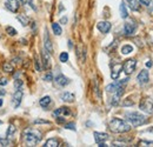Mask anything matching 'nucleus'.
Returning a JSON list of instances; mask_svg holds the SVG:
<instances>
[{
	"label": "nucleus",
	"mask_w": 153,
	"mask_h": 147,
	"mask_svg": "<svg viewBox=\"0 0 153 147\" xmlns=\"http://www.w3.org/2000/svg\"><path fill=\"white\" fill-rule=\"evenodd\" d=\"M41 132L37 128H26L22 132V140L26 146H36L41 140Z\"/></svg>",
	"instance_id": "nucleus-1"
},
{
	"label": "nucleus",
	"mask_w": 153,
	"mask_h": 147,
	"mask_svg": "<svg viewBox=\"0 0 153 147\" xmlns=\"http://www.w3.org/2000/svg\"><path fill=\"white\" fill-rule=\"evenodd\" d=\"M108 128L113 133H126V132L131 131V125L125 120L118 119V118H113V119L108 123Z\"/></svg>",
	"instance_id": "nucleus-2"
},
{
	"label": "nucleus",
	"mask_w": 153,
	"mask_h": 147,
	"mask_svg": "<svg viewBox=\"0 0 153 147\" xmlns=\"http://www.w3.org/2000/svg\"><path fill=\"white\" fill-rule=\"evenodd\" d=\"M126 116V120L133 126V127H138V126H141L144 124H146L147 121V118L138 112H127L125 114Z\"/></svg>",
	"instance_id": "nucleus-3"
},
{
	"label": "nucleus",
	"mask_w": 153,
	"mask_h": 147,
	"mask_svg": "<svg viewBox=\"0 0 153 147\" xmlns=\"http://www.w3.org/2000/svg\"><path fill=\"white\" fill-rule=\"evenodd\" d=\"M139 108H140V111H143L147 114H152L153 113V100L148 97L141 99L139 102Z\"/></svg>",
	"instance_id": "nucleus-4"
},
{
	"label": "nucleus",
	"mask_w": 153,
	"mask_h": 147,
	"mask_svg": "<svg viewBox=\"0 0 153 147\" xmlns=\"http://www.w3.org/2000/svg\"><path fill=\"white\" fill-rule=\"evenodd\" d=\"M127 82H129V78H125V79L114 81L113 84H110V85L106 86V92H107V93H113V92H115L117 90H119L120 87H124Z\"/></svg>",
	"instance_id": "nucleus-5"
},
{
	"label": "nucleus",
	"mask_w": 153,
	"mask_h": 147,
	"mask_svg": "<svg viewBox=\"0 0 153 147\" xmlns=\"http://www.w3.org/2000/svg\"><path fill=\"white\" fill-rule=\"evenodd\" d=\"M136 66H137V61L134 59H129V60H126L124 64H122V70H124L126 75H130L134 72Z\"/></svg>",
	"instance_id": "nucleus-6"
},
{
	"label": "nucleus",
	"mask_w": 153,
	"mask_h": 147,
	"mask_svg": "<svg viewBox=\"0 0 153 147\" xmlns=\"http://www.w3.org/2000/svg\"><path fill=\"white\" fill-rule=\"evenodd\" d=\"M136 31H137V25L133 21L125 22V25H124V33H125V36L131 37V36H133L136 33Z\"/></svg>",
	"instance_id": "nucleus-7"
},
{
	"label": "nucleus",
	"mask_w": 153,
	"mask_h": 147,
	"mask_svg": "<svg viewBox=\"0 0 153 147\" xmlns=\"http://www.w3.org/2000/svg\"><path fill=\"white\" fill-rule=\"evenodd\" d=\"M5 7L10 11V12H18L19 7H20V1L19 0H6L5 1Z\"/></svg>",
	"instance_id": "nucleus-8"
},
{
	"label": "nucleus",
	"mask_w": 153,
	"mask_h": 147,
	"mask_svg": "<svg viewBox=\"0 0 153 147\" xmlns=\"http://www.w3.org/2000/svg\"><path fill=\"white\" fill-rule=\"evenodd\" d=\"M53 80H54L55 85L59 86V87H65V86H67V85L70 84V79L66 78V77L63 75V74H58V75L55 77V79H53Z\"/></svg>",
	"instance_id": "nucleus-9"
},
{
	"label": "nucleus",
	"mask_w": 153,
	"mask_h": 147,
	"mask_svg": "<svg viewBox=\"0 0 153 147\" xmlns=\"http://www.w3.org/2000/svg\"><path fill=\"white\" fill-rule=\"evenodd\" d=\"M51 53H48L45 48L41 51V63H43V67L44 68H50L51 66V56H50Z\"/></svg>",
	"instance_id": "nucleus-10"
},
{
	"label": "nucleus",
	"mask_w": 153,
	"mask_h": 147,
	"mask_svg": "<svg viewBox=\"0 0 153 147\" xmlns=\"http://www.w3.org/2000/svg\"><path fill=\"white\" fill-rule=\"evenodd\" d=\"M111 70H112V72H111V78H112L113 80H117V79L119 78V74H120L121 70H122V65L119 64V63H115V64H113V65L111 66Z\"/></svg>",
	"instance_id": "nucleus-11"
},
{
	"label": "nucleus",
	"mask_w": 153,
	"mask_h": 147,
	"mask_svg": "<svg viewBox=\"0 0 153 147\" xmlns=\"http://www.w3.org/2000/svg\"><path fill=\"white\" fill-rule=\"evenodd\" d=\"M22 97H24V92L21 88H19V90L15 91V93L13 94V99H12V104L14 107H18L22 100Z\"/></svg>",
	"instance_id": "nucleus-12"
},
{
	"label": "nucleus",
	"mask_w": 153,
	"mask_h": 147,
	"mask_svg": "<svg viewBox=\"0 0 153 147\" xmlns=\"http://www.w3.org/2000/svg\"><path fill=\"white\" fill-rule=\"evenodd\" d=\"M44 48L48 52V53H53V46H52V41L50 39V36H48V32L47 29H45V36H44Z\"/></svg>",
	"instance_id": "nucleus-13"
},
{
	"label": "nucleus",
	"mask_w": 153,
	"mask_h": 147,
	"mask_svg": "<svg viewBox=\"0 0 153 147\" xmlns=\"http://www.w3.org/2000/svg\"><path fill=\"white\" fill-rule=\"evenodd\" d=\"M97 28L101 33L106 34V33L110 32V29H111V22L110 21H99L97 24Z\"/></svg>",
	"instance_id": "nucleus-14"
},
{
	"label": "nucleus",
	"mask_w": 153,
	"mask_h": 147,
	"mask_svg": "<svg viewBox=\"0 0 153 147\" xmlns=\"http://www.w3.org/2000/svg\"><path fill=\"white\" fill-rule=\"evenodd\" d=\"M137 80H138V82H139L140 85H146V84L148 82V80H150L148 71H146V70L140 71V73H139L138 77H137Z\"/></svg>",
	"instance_id": "nucleus-15"
},
{
	"label": "nucleus",
	"mask_w": 153,
	"mask_h": 147,
	"mask_svg": "<svg viewBox=\"0 0 153 147\" xmlns=\"http://www.w3.org/2000/svg\"><path fill=\"white\" fill-rule=\"evenodd\" d=\"M52 115L53 116H59V115H71V109L68 108V107H65V106H63V107H59V108H57L53 113H52Z\"/></svg>",
	"instance_id": "nucleus-16"
},
{
	"label": "nucleus",
	"mask_w": 153,
	"mask_h": 147,
	"mask_svg": "<svg viewBox=\"0 0 153 147\" xmlns=\"http://www.w3.org/2000/svg\"><path fill=\"white\" fill-rule=\"evenodd\" d=\"M94 140L97 144L99 142H105L108 139V134L107 133H101V132H94Z\"/></svg>",
	"instance_id": "nucleus-17"
},
{
	"label": "nucleus",
	"mask_w": 153,
	"mask_h": 147,
	"mask_svg": "<svg viewBox=\"0 0 153 147\" xmlns=\"http://www.w3.org/2000/svg\"><path fill=\"white\" fill-rule=\"evenodd\" d=\"M60 98H61V100L65 101V102H73V101H74V94H73V93H70V92L61 93Z\"/></svg>",
	"instance_id": "nucleus-18"
},
{
	"label": "nucleus",
	"mask_w": 153,
	"mask_h": 147,
	"mask_svg": "<svg viewBox=\"0 0 153 147\" xmlns=\"http://www.w3.org/2000/svg\"><path fill=\"white\" fill-rule=\"evenodd\" d=\"M127 4H129V7L132 10V11H139L140 8V3L138 0H126Z\"/></svg>",
	"instance_id": "nucleus-19"
},
{
	"label": "nucleus",
	"mask_w": 153,
	"mask_h": 147,
	"mask_svg": "<svg viewBox=\"0 0 153 147\" xmlns=\"http://www.w3.org/2000/svg\"><path fill=\"white\" fill-rule=\"evenodd\" d=\"M119 11H120V15H121L122 19H126V18L129 17V12H127V8H126L125 3H121V4H120Z\"/></svg>",
	"instance_id": "nucleus-20"
},
{
	"label": "nucleus",
	"mask_w": 153,
	"mask_h": 147,
	"mask_svg": "<svg viewBox=\"0 0 153 147\" xmlns=\"http://www.w3.org/2000/svg\"><path fill=\"white\" fill-rule=\"evenodd\" d=\"M44 146H45V147H58V146H59V140L55 139V138H51V139H48V140L45 142Z\"/></svg>",
	"instance_id": "nucleus-21"
},
{
	"label": "nucleus",
	"mask_w": 153,
	"mask_h": 147,
	"mask_svg": "<svg viewBox=\"0 0 153 147\" xmlns=\"http://www.w3.org/2000/svg\"><path fill=\"white\" fill-rule=\"evenodd\" d=\"M50 104H51V97H48V95L43 97V98L39 100V105H40L41 107H44V108H46Z\"/></svg>",
	"instance_id": "nucleus-22"
},
{
	"label": "nucleus",
	"mask_w": 153,
	"mask_h": 147,
	"mask_svg": "<svg viewBox=\"0 0 153 147\" xmlns=\"http://www.w3.org/2000/svg\"><path fill=\"white\" fill-rule=\"evenodd\" d=\"M15 132H17V128H15V126H13V125H10V126H8V128H7V132H6V138H8V139H12V138L14 137Z\"/></svg>",
	"instance_id": "nucleus-23"
},
{
	"label": "nucleus",
	"mask_w": 153,
	"mask_h": 147,
	"mask_svg": "<svg viewBox=\"0 0 153 147\" xmlns=\"http://www.w3.org/2000/svg\"><path fill=\"white\" fill-rule=\"evenodd\" d=\"M17 19L20 21V24H21L22 26H27V25L29 24V18L26 17V15H24V14H19V15L17 17Z\"/></svg>",
	"instance_id": "nucleus-24"
},
{
	"label": "nucleus",
	"mask_w": 153,
	"mask_h": 147,
	"mask_svg": "<svg viewBox=\"0 0 153 147\" xmlns=\"http://www.w3.org/2000/svg\"><path fill=\"white\" fill-rule=\"evenodd\" d=\"M52 29H53V33L55 36H60L61 33H63V29H61V27H60V25L58 22H53L52 24Z\"/></svg>",
	"instance_id": "nucleus-25"
},
{
	"label": "nucleus",
	"mask_w": 153,
	"mask_h": 147,
	"mask_svg": "<svg viewBox=\"0 0 153 147\" xmlns=\"http://www.w3.org/2000/svg\"><path fill=\"white\" fill-rule=\"evenodd\" d=\"M131 52H133V46L132 45H124L121 47V53L126 55V54H130Z\"/></svg>",
	"instance_id": "nucleus-26"
},
{
	"label": "nucleus",
	"mask_w": 153,
	"mask_h": 147,
	"mask_svg": "<svg viewBox=\"0 0 153 147\" xmlns=\"http://www.w3.org/2000/svg\"><path fill=\"white\" fill-rule=\"evenodd\" d=\"M0 145L3 146H12V140L8 138H0Z\"/></svg>",
	"instance_id": "nucleus-27"
},
{
	"label": "nucleus",
	"mask_w": 153,
	"mask_h": 147,
	"mask_svg": "<svg viewBox=\"0 0 153 147\" xmlns=\"http://www.w3.org/2000/svg\"><path fill=\"white\" fill-rule=\"evenodd\" d=\"M6 33L8 34V36H11V37H13V36H17V29L15 28H13V27H11V26H7L6 27Z\"/></svg>",
	"instance_id": "nucleus-28"
},
{
	"label": "nucleus",
	"mask_w": 153,
	"mask_h": 147,
	"mask_svg": "<svg viewBox=\"0 0 153 147\" xmlns=\"http://www.w3.org/2000/svg\"><path fill=\"white\" fill-rule=\"evenodd\" d=\"M24 85V81L19 78H15L14 79V88L15 90H19V88H21V86Z\"/></svg>",
	"instance_id": "nucleus-29"
},
{
	"label": "nucleus",
	"mask_w": 153,
	"mask_h": 147,
	"mask_svg": "<svg viewBox=\"0 0 153 147\" xmlns=\"http://www.w3.org/2000/svg\"><path fill=\"white\" fill-rule=\"evenodd\" d=\"M59 59H60L61 63H66V61L68 60V53H67V52H63V53L59 55Z\"/></svg>",
	"instance_id": "nucleus-30"
},
{
	"label": "nucleus",
	"mask_w": 153,
	"mask_h": 147,
	"mask_svg": "<svg viewBox=\"0 0 153 147\" xmlns=\"http://www.w3.org/2000/svg\"><path fill=\"white\" fill-rule=\"evenodd\" d=\"M3 68H4V71H5V72H7V73H10V72H12V71H13V66H12L10 63H5V64H4V66H3Z\"/></svg>",
	"instance_id": "nucleus-31"
},
{
	"label": "nucleus",
	"mask_w": 153,
	"mask_h": 147,
	"mask_svg": "<svg viewBox=\"0 0 153 147\" xmlns=\"http://www.w3.org/2000/svg\"><path fill=\"white\" fill-rule=\"evenodd\" d=\"M19 1L21 4H24V5H29L33 10H36V7L33 6V0H19Z\"/></svg>",
	"instance_id": "nucleus-32"
},
{
	"label": "nucleus",
	"mask_w": 153,
	"mask_h": 147,
	"mask_svg": "<svg viewBox=\"0 0 153 147\" xmlns=\"http://www.w3.org/2000/svg\"><path fill=\"white\" fill-rule=\"evenodd\" d=\"M64 128H66V130H72V131H75V124H74V123L65 124V125H64Z\"/></svg>",
	"instance_id": "nucleus-33"
},
{
	"label": "nucleus",
	"mask_w": 153,
	"mask_h": 147,
	"mask_svg": "<svg viewBox=\"0 0 153 147\" xmlns=\"http://www.w3.org/2000/svg\"><path fill=\"white\" fill-rule=\"evenodd\" d=\"M33 124H34V125H38V124H46V125H50L51 123H50L48 120H43V119H37V120H34V121H33Z\"/></svg>",
	"instance_id": "nucleus-34"
},
{
	"label": "nucleus",
	"mask_w": 153,
	"mask_h": 147,
	"mask_svg": "<svg viewBox=\"0 0 153 147\" xmlns=\"http://www.w3.org/2000/svg\"><path fill=\"white\" fill-rule=\"evenodd\" d=\"M44 80H45V81H52V80H53V75H52V73H47V74L44 77Z\"/></svg>",
	"instance_id": "nucleus-35"
},
{
	"label": "nucleus",
	"mask_w": 153,
	"mask_h": 147,
	"mask_svg": "<svg viewBox=\"0 0 153 147\" xmlns=\"http://www.w3.org/2000/svg\"><path fill=\"white\" fill-rule=\"evenodd\" d=\"M57 123H58V124H64V123H65V118H64L63 115L57 116Z\"/></svg>",
	"instance_id": "nucleus-36"
},
{
	"label": "nucleus",
	"mask_w": 153,
	"mask_h": 147,
	"mask_svg": "<svg viewBox=\"0 0 153 147\" xmlns=\"http://www.w3.org/2000/svg\"><path fill=\"white\" fill-rule=\"evenodd\" d=\"M34 64H36V70H37V71H40L41 67H40V61H39V59H38V58H36Z\"/></svg>",
	"instance_id": "nucleus-37"
},
{
	"label": "nucleus",
	"mask_w": 153,
	"mask_h": 147,
	"mask_svg": "<svg viewBox=\"0 0 153 147\" xmlns=\"http://www.w3.org/2000/svg\"><path fill=\"white\" fill-rule=\"evenodd\" d=\"M7 82H8V80L6 78H0V86H5V85H7Z\"/></svg>",
	"instance_id": "nucleus-38"
},
{
	"label": "nucleus",
	"mask_w": 153,
	"mask_h": 147,
	"mask_svg": "<svg viewBox=\"0 0 153 147\" xmlns=\"http://www.w3.org/2000/svg\"><path fill=\"white\" fill-rule=\"evenodd\" d=\"M139 145H146V146H150V145H153V141H146V140H143L139 142Z\"/></svg>",
	"instance_id": "nucleus-39"
},
{
	"label": "nucleus",
	"mask_w": 153,
	"mask_h": 147,
	"mask_svg": "<svg viewBox=\"0 0 153 147\" xmlns=\"http://www.w3.org/2000/svg\"><path fill=\"white\" fill-rule=\"evenodd\" d=\"M138 1L141 4V5H145V6H150V0H138Z\"/></svg>",
	"instance_id": "nucleus-40"
},
{
	"label": "nucleus",
	"mask_w": 153,
	"mask_h": 147,
	"mask_svg": "<svg viewBox=\"0 0 153 147\" xmlns=\"http://www.w3.org/2000/svg\"><path fill=\"white\" fill-rule=\"evenodd\" d=\"M132 105H133L132 100H126V101L122 102V106H132Z\"/></svg>",
	"instance_id": "nucleus-41"
},
{
	"label": "nucleus",
	"mask_w": 153,
	"mask_h": 147,
	"mask_svg": "<svg viewBox=\"0 0 153 147\" xmlns=\"http://www.w3.org/2000/svg\"><path fill=\"white\" fill-rule=\"evenodd\" d=\"M60 24H63V25L67 24V18H66V17H63V18L60 19Z\"/></svg>",
	"instance_id": "nucleus-42"
},
{
	"label": "nucleus",
	"mask_w": 153,
	"mask_h": 147,
	"mask_svg": "<svg viewBox=\"0 0 153 147\" xmlns=\"http://www.w3.org/2000/svg\"><path fill=\"white\" fill-rule=\"evenodd\" d=\"M146 66H147V67H151V66H152V61H151V60H148V61L146 63Z\"/></svg>",
	"instance_id": "nucleus-43"
},
{
	"label": "nucleus",
	"mask_w": 153,
	"mask_h": 147,
	"mask_svg": "<svg viewBox=\"0 0 153 147\" xmlns=\"http://www.w3.org/2000/svg\"><path fill=\"white\" fill-rule=\"evenodd\" d=\"M68 47H70V48H72V47H73V44H72V41H71V40H68Z\"/></svg>",
	"instance_id": "nucleus-44"
},
{
	"label": "nucleus",
	"mask_w": 153,
	"mask_h": 147,
	"mask_svg": "<svg viewBox=\"0 0 153 147\" xmlns=\"http://www.w3.org/2000/svg\"><path fill=\"white\" fill-rule=\"evenodd\" d=\"M1 106H3V99L0 98V107H1Z\"/></svg>",
	"instance_id": "nucleus-45"
},
{
	"label": "nucleus",
	"mask_w": 153,
	"mask_h": 147,
	"mask_svg": "<svg viewBox=\"0 0 153 147\" xmlns=\"http://www.w3.org/2000/svg\"><path fill=\"white\" fill-rule=\"evenodd\" d=\"M3 94H5V91H0V95H3Z\"/></svg>",
	"instance_id": "nucleus-46"
},
{
	"label": "nucleus",
	"mask_w": 153,
	"mask_h": 147,
	"mask_svg": "<svg viewBox=\"0 0 153 147\" xmlns=\"http://www.w3.org/2000/svg\"><path fill=\"white\" fill-rule=\"evenodd\" d=\"M0 125H1V120H0Z\"/></svg>",
	"instance_id": "nucleus-47"
}]
</instances>
